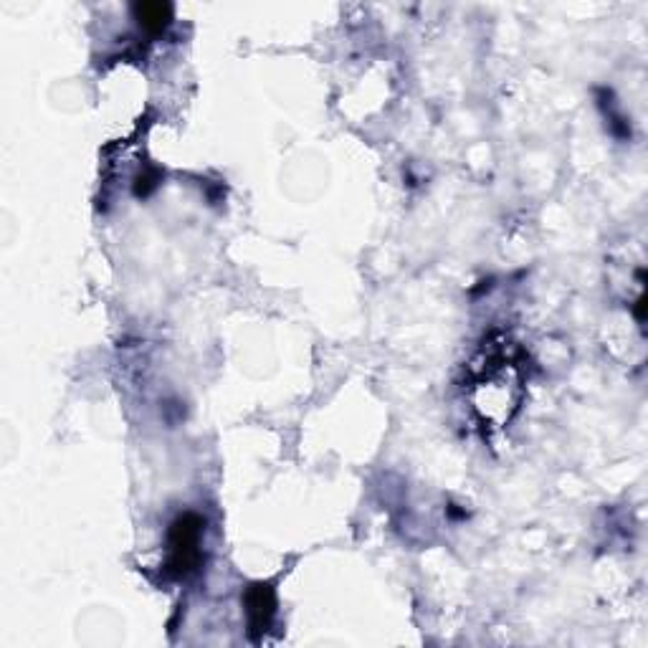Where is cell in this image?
I'll use <instances>...</instances> for the list:
<instances>
[{"label": "cell", "mask_w": 648, "mask_h": 648, "mask_svg": "<svg viewBox=\"0 0 648 648\" xmlns=\"http://www.w3.org/2000/svg\"><path fill=\"white\" fill-rule=\"evenodd\" d=\"M200 534L203 522L196 514H183L170 527V558L168 572L170 578H188L200 562Z\"/></svg>", "instance_id": "2"}, {"label": "cell", "mask_w": 648, "mask_h": 648, "mask_svg": "<svg viewBox=\"0 0 648 648\" xmlns=\"http://www.w3.org/2000/svg\"><path fill=\"white\" fill-rule=\"evenodd\" d=\"M135 18L140 21L143 29L157 33L173 21V6L170 3H137Z\"/></svg>", "instance_id": "4"}, {"label": "cell", "mask_w": 648, "mask_h": 648, "mask_svg": "<svg viewBox=\"0 0 648 648\" xmlns=\"http://www.w3.org/2000/svg\"><path fill=\"white\" fill-rule=\"evenodd\" d=\"M246 618H248V631L256 638L258 634H266L272 626L276 613V592L268 582H256L246 590Z\"/></svg>", "instance_id": "3"}, {"label": "cell", "mask_w": 648, "mask_h": 648, "mask_svg": "<svg viewBox=\"0 0 648 648\" xmlns=\"http://www.w3.org/2000/svg\"><path fill=\"white\" fill-rule=\"evenodd\" d=\"M520 403V373L504 357L484 355L474 383V409L484 421L507 423Z\"/></svg>", "instance_id": "1"}]
</instances>
